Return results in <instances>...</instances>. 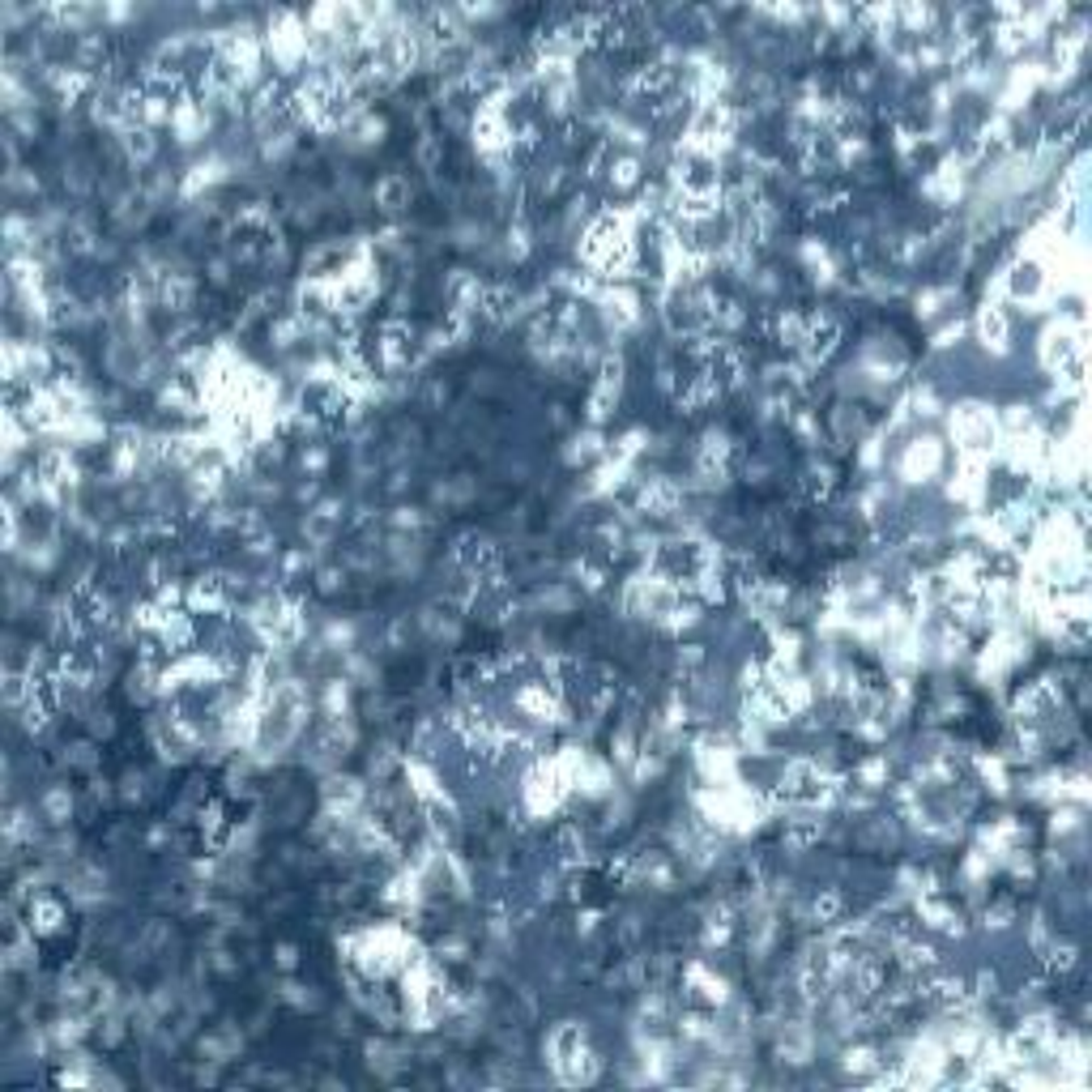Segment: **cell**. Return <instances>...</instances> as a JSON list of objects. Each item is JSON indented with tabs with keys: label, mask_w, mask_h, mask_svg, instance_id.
Returning <instances> with one entry per match:
<instances>
[{
	"label": "cell",
	"mask_w": 1092,
	"mask_h": 1092,
	"mask_svg": "<svg viewBox=\"0 0 1092 1092\" xmlns=\"http://www.w3.org/2000/svg\"><path fill=\"white\" fill-rule=\"evenodd\" d=\"M39 811H44V819L52 828H64L73 815V794L69 785H52V790H44V798H39Z\"/></svg>",
	"instance_id": "6"
},
{
	"label": "cell",
	"mask_w": 1092,
	"mask_h": 1092,
	"mask_svg": "<svg viewBox=\"0 0 1092 1092\" xmlns=\"http://www.w3.org/2000/svg\"><path fill=\"white\" fill-rule=\"evenodd\" d=\"M977 342L981 346H994L998 354L1007 350V342H1011V325H1007L1003 308L998 303H986V308L977 312Z\"/></svg>",
	"instance_id": "4"
},
{
	"label": "cell",
	"mask_w": 1092,
	"mask_h": 1092,
	"mask_svg": "<svg viewBox=\"0 0 1092 1092\" xmlns=\"http://www.w3.org/2000/svg\"><path fill=\"white\" fill-rule=\"evenodd\" d=\"M22 904H27V926L35 930L39 939L64 935V926H69V909H64L61 896H52V892H30Z\"/></svg>",
	"instance_id": "1"
},
{
	"label": "cell",
	"mask_w": 1092,
	"mask_h": 1092,
	"mask_svg": "<svg viewBox=\"0 0 1092 1092\" xmlns=\"http://www.w3.org/2000/svg\"><path fill=\"white\" fill-rule=\"evenodd\" d=\"M419 163H422V171H436V167L444 163V137L427 133V137L419 141Z\"/></svg>",
	"instance_id": "8"
},
{
	"label": "cell",
	"mask_w": 1092,
	"mask_h": 1092,
	"mask_svg": "<svg viewBox=\"0 0 1092 1092\" xmlns=\"http://www.w3.org/2000/svg\"><path fill=\"white\" fill-rule=\"evenodd\" d=\"M376 206L388 209V214L405 209L410 206V180H405V175H385V180L376 184Z\"/></svg>",
	"instance_id": "7"
},
{
	"label": "cell",
	"mask_w": 1092,
	"mask_h": 1092,
	"mask_svg": "<svg viewBox=\"0 0 1092 1092\" xmlns=\"http://www.w3.org/2000/svg\"><path fill=\"white\" fill-rule=\"evenodd\" d=\"M606 171H611L615 192H636L640 184H645V163H640L636 150H619V154L606 163Z\"/></svg>",
	"instance_id": "3"
},
{
	"label": "cell",
	"mask_w": 1092,
	"mask_h": 1092,
	"mask_svg": "<svg viewBox=\"0 0 1092 1092\" xmlns=\"http://www.w3.org/2000/svg\"><path fill=\"white\" fill-rule=\"evenodd\" d=\"M124 158L129 163H150V158L158 154V141H154V129H146V124H133V129H124Z\"/></svg>",
	"instance_id": "5"
},
{
	"label": "cell",
	"mask_w": 1092,
	"mask_h": 1092,
	"mask_svg": "<svg viewBox=\"0 0 1092 1092\" xmlns=\"http://www.w3.org/2000/svg\"><path fill=\"white\" fill-rule=\"evenodd\" d=\"M342 585H346V572H337V568H320V572H316V589H320V594H337Z\"/></svg>",
	"instance_id": "9"
},
{
	"label": "cell",
	"mask_w": 1092,
	"mask_h": 1092,
	"mask_svg": "<svg viewBox=\"0 0 1092 1092\" xmlns=\"http://www.w3.org/2000/svg\"><path fill=\"white\" fill-rule=\"evenodd\" d=\"M277 964H282V969H295V964H299V956H295V947H291V943L277 947Z\"/></svg>",
	"instance_id": "10"
},
{
	"label": "cell",
	"mask_w": 1092,
	"mask_h": 1092,
	"mask_svg": "<svg viewBox=\"0 0 1092 1092\" xmlns=\"http://www.w3.org/2000/svg\"><path fill=\"white\" fill-rule=\"evenodd\" d=\"M939 465H943V448H939V439H913V444L904 448V456H901L904 482H926V474H935Z\"/></svg>",
	"instance_id": "2"
}]
</instances>
